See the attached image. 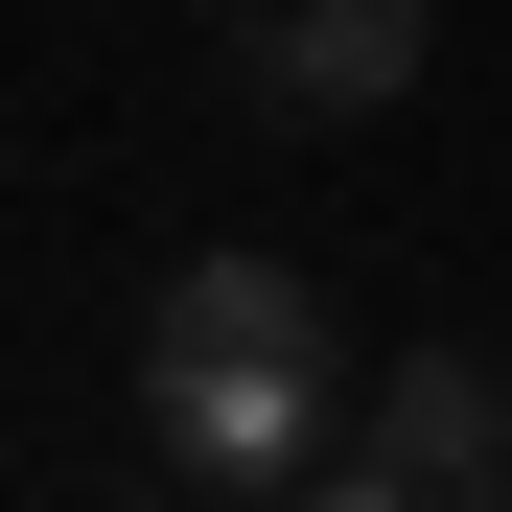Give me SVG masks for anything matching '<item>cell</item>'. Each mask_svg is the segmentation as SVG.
<instances>
[{
	"label": "cell",
	"instance_id": "obj_3",
	"mask_svg": "<svg viewBox=\"0 0 512 512\" xmlns=\"http://www.w3.org/2000/svg\"><path fill=\"white\" fill-rule=\"evenodd\" d=\"M419 0H280V24H256V117H396L419 94Z\"/></svg>",
	"mask_w": 512,
	"mask_h": 512
},
{
	"label": "cell",
	"instance_id": "obj_2",
	"mask_svg": "<svg viewBox=\"0 0 512 512\" xmlns=\"http://www.w3.org/2000/svg\"><path fill=\"white\" fill-rule=\"evenodd\" d=\"M140 419H163L187 489H303L326 466V373H140Z\"/></svg>",
	"mask_w": 512,
	"mask_h": 512
},
{
	"label": "cell",
	"instance_id": "obj_6",
	"mask_svg": "<svg viewBox=\"0 0 512 512\" xmlns=\"http://www.w3.org/2000/svg\"><path fill=\"white\" fill-rule=\"evenodd\" d=\"M233 24H280V0H233Z\"/></svg>",
	"mask_w": 512,
	"mask_h": 512
},
{
	"label": "cell",
	"instance_id": "obj_4",
	"mask_svg": "<svg viewBox=\"0 0 512 512\" xmlns=\"http://www.w3.org/2000/svg\"><path fill=\"white\" fill-rule=\"evenodd\" d=\"M140 373H326V303H303V256H187L140 326Z\"/></svg>",
	"mask_w": 512,
	"mask_h": 512
},
{
	"label": "cell",
	"instance_id": "obj_5",
	"mask_svg": "<svg viewBox=\"0 0 512 512\" xmlns=\"http://www.w3.org/2000/svg\"><path fill=\"white\" fill-rule=\"evenodd\" d=\"M280 512H419V489H396V466H350V443H326V466H303Z\"/></svg>",
	"mask_w": 512,
	"mask_h": 512
},
{
	"label": "cell",
	"instance_id": "obj_1",
	"mask_svg": "<svg viewBox=\"0 0 512 512\" xmlns=\"http://www.w3.org/2000/svg\"><path fill=\"white\" fill-rule=\"evenodd\" d=\"M350 466H396L419 512H512V350H396Z\"/></svg>",
	"mask_w": 512,
	"mask_h": 512
}]
</instances>
